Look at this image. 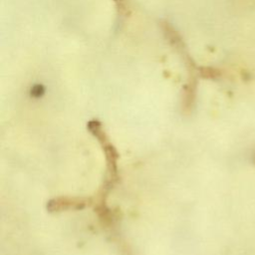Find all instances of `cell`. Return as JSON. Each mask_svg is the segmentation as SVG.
<instances>
[{
    "label": "cell",
    "instance_id": "cell-1",
    "mask_svg": "<svg viewBox=\"0 0 255 255\" xmlns=\"http://www.w3.org/2000/svg\"><path fill=\"white\" fill-rule=\"evenodd\" d=\"M87 205V200L83 198L59 197L50 200L47 204V209L50 212H58L68 209H83Z\"/></svg>",
    "mask_w": 255,
    "mask_h": 255
},
{
    "label": "cell",
    "instance_id": "cell-2",
    "mask_svg": "<svg viewBox=\"0 0 255 255\" xmlns=\"http://www.w3.org/2000/svg\"><path fill=\"white\" fill-rule=\"evenodd\" d=\"M44 94V88L40 85H37L35 87H33V89L31 90V95L33 97H40Z\"/></svg>",
    "mask_w": 255,
    "mask_h": 255
}]
</instances>
